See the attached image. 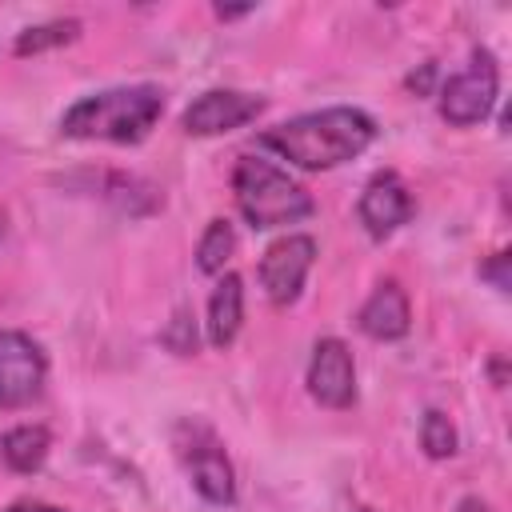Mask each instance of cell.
Listing matches in <instances>:
<instances>
[{
	"label": "cell",
	"mask_w": 512,
	"mask_h": 512,
	"mask_svg": "<svg viewBox=\"0 0 512 512\" xmlns=\"http://www.w3.org/2000/svg\"><path fill=\"white\" fill-rule=\"evenodd\" d=\"M376 140V120L360 108H320L304 112L296 120H284L260 136L264 148H272L280 160H292L296 168L324 172L352 156H360Z\"/></svg>",
	"instance_id": "obj_1"
},
{
	"label": "cell",
	"mask_w": 512,
	"mask_h": 512,
	"mask_svg": "<svg viewBox=\"0 0 512 512\" xmlns=\"http://www.w3.org/2000/svg\"><path fill=\"white\" fill-rule=\"evenodd\" d=\"M164 112V92L156 84H128V88H108L76 100L60 132L72 140H112V144H136L152 132V124Z\"/></svg>",
	"instance_id": "obj_2"
},
{
	"label": "cell",
	"mask_w": 512,
	"mask_h": 512,
	"mask_svg": "<svg viewBox=\"0 0 512 512\" xmlns=\"http://www.w3.org/2000/svg\"><path fill=\"white\" fill-rule=\"evenodd\" d=\"M236 208L252 228H280L312 216V196L264 156H240L232 168Z\"/></svg>",
	"instance_id": "obj_3"
},
{
	"label": "cell",
	"mask_w": 512,
	"mask_h": 512,
	"mask_svg": "<svg viewBox=\"0 0 512 512\" xmlns=\"http://www.w3.org/2000/svg\"><path fill=\"white\" fill-rule=\"evenodd\" d=\"M496 92H500V64L488 48H476L468 68L448 76V84L440 88V116L456 128L480 124L492 112Z\"/></svg>",
	"instance_id": "obj_4"
},
{
	"label": "cell",
	"mask_w": 512,
	"mask_h": 512,
	"mask_svg": "<svg viewBox=\"0 0 512 512\" xmlns=\"http://www.w3.org/2000/svg\"><path fill=\"white\" fill-rule=\"evenodd\" d=\"M176 448L188 464V476L196 484V492L208 504H232L236 500V480H232V464L220 448V440L204 428V424H180L176 432Z\"/></svg>",
	"instance_id": "obj_5"
},
{
	"label": "cell",
	"mask_w": 512,
	"mask_h": 512,
	"mask_svg": "<svg viewBox=\"0 0 512 512\" xmlns=\"http://www.w3.org/2000/svg\"><path fill=\"white\" fill-rule=\"evenodd\" d=\"M48 376V360L40 344L16 328L0 332V404L4 408H24L40 396Z\"/></svg>",
	"instance_id": "obj_6"
},
{
	"label": "cell",
	"mask_w": 512,
	"mask_h": 512,
	"mask_svg": "<svg viewBox=\"0 0 512 512\" xmlns=\"http://www.w3.org/2000/svg\"><path fill=\"white\" fill-rule=\"evenodd\" d=\"M316 260V240L312 236H280L264 256H260V284L272 304H292L304 288V276Z\"/></svg>",
	"instance_id": "obj_7"
},
{
	"label": "cell",
	"mask_w": 512,
	"mask_h": 512,
	"mask_svg": "<svg viewBox=\"0 0 512 512\" xmlns=\"http://www.w3.org/2000/svg\"><path fill=\"white\" fill-rule=\"evenodd\" d=\"M264 112V100L252 96V92H232V88H212L204 96H196L180 124L188 136H220V132H232L248 120H256Z\"/></svg>",
	"instance_id": "obj_8"
},
{
	"label": "cell",
	"mask_w": 512,
	"mask_h": 512,
	"mask_svg": "<svg viewBox=\"0 0 512 512\" xmlns=\"http://www.w3.org/2000/svg\"><path fill=\"white\" fill-rule=\"evenodd\" d=\"M308 392L324 408H348L356 400V364L344 340L336 336L316 340L312 360H308Z\"/></svg>",
	"instance_id": "obj_9"
},
{
	"label": "cell",
	"mask_w": 512,
	"mask_h": 512,
	"mask_svg": "<svg viewBox=\"0 0 512 512\" xmlns=\"http://www.w3.org/2000/svg\"><path fill=\"white\" fill-rule=\"evenodd\" d=\"M408 220H412V196L404 180L396 172H376L360 196V224L368 228V236L384 240Z\"/></svg>",
	"instance_id": "obj_10"
},
{
	"label": "cell",
	"mask_w": 512,
	"mask_h": 512,
	"mask_svg": "<svg viewBox=\"0 0 512 512\" xmlns=\"http://www.w3.org/2000/svg\"><path fill=\"white\" fill-rule=\"evenodd\" d=\"M356 324H360V332L372 336V340H400V336L412 328V308H408L404 288H400L396 280L376 284V292L364 300Z\"/></svg>",
	"instance_id": "obj_11"
},
{
	"label": "cell",
	"mask_w": 512,
	"mask_h": 512,
	"mask_svg": "<svg viewBox=\"0 0 512 512\" xmlns=\"http://www.w3.org/2000/svg\"><path fill=\"white\" fill-rule=\"evenodd\" d=\"M240 320H244V284L236 272H224L208 300V340L216 348H228L240 332Z\"/></svg>",
	"instance_id": "obj_12"
},
{
	"label": "cell",
	"mask_w": 512,
	"mask_h": 512,
	"mask_svg": "<svg viewBox=\"0 0 512 512\" xmlns=\"http://www.w3.org/2000/svg\"><path fill=\"white\" fill-rule=\"evenodd\" d=\"M48 432L40 424H20L0 436V456L12 472H36L48 460Z\"/></svg>",
	"instance_id": "obj_13"
},
{
	"label": "cell",
	"mask_w": 512,
	"mask_h": 512,
	"mask_svg": "<svg viewBox=\"0 0 512 512\" xmlns=\"http://www.w3.org/2000/svg\"><path fill=\"white\" fill-rule=\"evenodd\" d=\"M232 248H236V232H232V224H228V220H212V224L204 228L200 244H196V268L208 272V276L224 272Z\"/></svg>",
	"instance_id": "obj_14"
},
{
	"label": "cell",
	"mask_w": 512,
	"mask_h": 512,
	"mask_svg": "<svg viewBox=\"0 0 512 512\" xmlns=\"http://www.w3.org/2000/svg\"><path fill=\"white\" fill-rule=\"evenodd\" d=\"M80 36V20H48V24H36V28H24L16 36V56H36L44 48H60V44H72Z\"/></svg>",
	"instance_id": "obj_15"
},
{
	"label": "cell",
	"mask_w": 512,
	"mask_h": 512,
	"mask_svg": "<svg viewBox=\"0 0 512 512\" xmlns=\"http://www.w3.org/2000/svg\"><path fill=\"white\" fill-rule=\"evenodd\" d=\"M420 444H424V452L432 456V460H444V456H452L456 452V428H452V420L444 416V412H424V424H420Z\"/></svg>",
	"instance_id": "obj_16"
},
{
	"label": "cell",
	"mask_w": 512,
	"mask_h": 512,
	"mask_svg": "<svg viewBox=\"0 0 512 512\" xmlns=\"http://www.w3.org/2000/svg\"><path fill=\"white\" fill-rule=\"evenodd\" d=\"M164 344L176 348V352H192L196 348V328H192V316L188 312H176L172 316V328L164 332Z\"/></svg>",
	"instance_id": "obj_17"
},
{
	"label": "cell",
	"mask_w": 512,
	"mask_h": 512,
	"mask_svg": "<svg viewBox=\"0 0 512 512\" xmlns=\"http://www.w3.org/2000/svg\"><path fill=\"white\" fill-rule=\"evenodd\" d=\"M504 268H508V252H496V256H492V264H484V268H480V276H484V280H492L500 292H508V272H504Z\"/></svg>",
	"instance_id": "obj_18"
},
{
	"label": "cell",
	"mask_w": 512,
	"mask_h": 512,
	"mask_svg": "<svg viewBox=\"0 0 512 512\" xmlns=\"http://www.w3.org/2000/svg\"><path fill=\"white\" fill-rule=\"evenodd\" d=\"M432 72H436V68H432V64H424V68H420V76H408V88H416V92H428V80H432Z\"/></svg>",
	"instance_id": "obj_19"
},
{
	"label": "cell",
	"mask_w": 512,
	"mask_h": 512,
	"mask_svg": "<svg viewBox=\"0 0 512 512\" xmlns=\"http://www.w3.org/2000/svg\"><path fill=\"white\" fill-rule=\"evenodd\" d=\"M8 512H60V508H52V504H40V500H20V504H12Z\"/></svg>",
	"instance_id": "obj_20"
},
{
	"label": "cell",
	"mask_w": 512,
	"mask_h": 512,
	"mask_svg": "<svg viewBox=\"0 0 512 512\" xmlns=\"http://www.w3.org/2000/svg\"><path fill=\"white\" fill-rule=\"evenodd\" d=\"M244 12H252V4H240V8H224V4H216V16H220V20H236V16H244Z\"/></svg>",
	"instance_id": "obj_21"
},
{
	"label": "cell",
	"mask_w": 512,
	"mask_h": 512,
	"mask_svg": "<svg viewBox=\"0 0 512 512\" xmlns=\"http://www.w3.org/2000/svg\"><path fill=\"white\" fill-rule=\"evenodd\" d=\"M456 512H488V504L484 500H476V496H468V500H460V508Z\"/></svg>",
	"instance_id": "obj_22"
},
{
	"label": "cell",
	"mask_w": 512,
	"mask_h": 512,
	"mask_svg": "<svg viewBox=\"0 0 512 512\" xmlns=\"http://www.w3.org/2000/svg\"><path fill=\"white\" fill-rule=\"evenodd\" d=\"M0 236H4V216H0Z\"/></svg>",
	"instance_id": "obj_23"
}]
</instances>
